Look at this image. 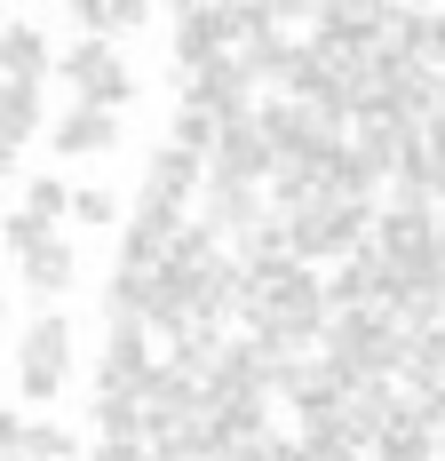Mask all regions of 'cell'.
<instances>
[{
    "label": "cell",
    "instance_id": "3",
    "mask_svg": "<svg viewBox=\"0 0 445 461\" xmlns=\"http://www.w3.org/2000/svg\"><path fill=\"white\" fill-rule=\"evenodd\" d=\"M95 382H104V398H143L159 382V350H151V326L143 319L104 326V366H95Z\"/></svg>",
    "mask_w": 445,
    "mask_h": 461
},
{
    "label": "cell",
    "instance_id": "18",
    "mask_svg": "<svg viewBox=\"0 0 445 461\" xmlns=\"http://www.w3.org/2000/svg\"><path fill=\"white\" fill-rule=\"evenodd\" d=\"M72 215H80V223H112V215H120V199H112V191H72Z\"/></svg>",
    "mask_w": 445,
    "mask_h": 461
},
{
    "label": "cell",
    "instance_id": "21",
    "mask_svg": "<svg viewBox=\"0 0 445 461\" xmlns=\"http://www.w3.org/2000/svg\"><path fill=\"white\" fill-rule=\"evenodd\" d=\"M8 176H16V143L0 136V184H8Z\"/></svg>",
    "mask_w": 445,
    "mask_h": 461
},
{
    "label": "cell",
    "instance_id": "12",
    "mask_svg": "<svg viewBox=\"0 0 445 461\" xmlns=\"http://www.w3.org/2000/svg\"><path fill=\"white\" fill-rule=\"evenodd\" d=\"M95 429H104V446L151 454V414H143V398H95Z\"/></svg>",
    "mask_w": 445,
    "mask_h": 461
},
{
    "label": "cell",
    "instance_id": "8",
    "mask_svg": "<svg viewBox=\"0 0 445 461\" xmlns=\"http://www.w3.org/2000/svg\"><path fill=\"white\" fill-rule=\"evenodd\" d=\"M48 72H56V48L41 41V24H8V32H0V80L41 88Z\"/></svg>",
    "mask_w": 445,
    "mask_h": 461
},
{
    "label": "cell",
    "instance_id": "4",
    "mask_svg": "<svg viewBox=\"0 0 445 461\" xmlns=\"http://www.w3.org/2000/svg\"><path fill=\"white\" fill-rule=\"evenodd\" d=\"M199 223L215 230V239H231V247H247V239L270 223V199L255 184H215V176H207V191H199Z\"/></svg>",
    "mask_w": 445,
    "mask_h": 461
},
{
    "label": "cell",
    "instance_id": "17",
    "mask_svg": "<svg viewBox=\"0 0 445 461\" xmlns=\"http://www.w3.org/2000/svg\"><path fill=\"white\" fill-rule=\"evenodd\" d=\"M0 239H8V255H32L41 239H56V223H41V215H24V207H16V215L0 223Z\"/></svg>",
    "mask_w": 445,
    "mask_h": 461
},
{
    "label": "cell",
    "instance_id": "23",
    "mask_svg": "<svg viewBox=\"0 0 445 461\" xmlns=\"http://www.w3.org/2000/svg\"><path fill=\"white\" fill-rule=\"evenodd\" d=\"M0 32H8V16H0Z\"/></svg>",
    "mask_w": 445,
    "mask_h": 461
},
{
    "label": "cell",
    "instance_id": "2",
    "mask_svg": "<svg viewBox=\"0 0 445 461\" xmlns=\"http://www.w3.org/2000/svg\"><path fill=\"white\" fill-rule=\"evenodd\" d=\"M56 80L80 95V104H95V112L135 104V72H128V56H120L112 41H72L64 56H56Z\"/></svg>",
    "mask_w": 445,
    "mask_h": 461
},
{
    "label": "cell",
    "instance_id": "13",
    "mask_svg": "<svg viewBox=\"0 0 445 461\" xmlns=\"http://www.w3.org/2000/svg\"><path fill=\"white\" fill-rule=\"evenodd\" d=\"M374 454H382V461H438V429L405 406V414L382 429V446H374Z\"/></svg>",
    "mask_w": 445,
    "mask_h": 461
},
{
    "label": "cell",
    "instance_id": "5",
    "mask_svg": "<svg viewBox=\"0 0 445 461\" xmlns=\"http://www.w3.org/2000/svg\"><path fill=\"white\" fill-rule=\"evenodd\" d=\"M207 176H215V184H270V176H278V151L263 143L255 120H231V128H222V151L207 159Z\"/></svg>",
    "mask_w": 445,
    "mask_h": 461
},
{
    "label": "cell",
    "instance_id": "19",
    "mask_svg": "<svg viewBox=\"0 0 445 461\" xmlns=\"http://www.w3.org/2000/svg\"><path fill=\"white\" fill-rule=\"evenodd\" d=\"M24 429H32V421L16 414V406H0V454L8 461H24Z\"/></svg>",
    "mask_w": 445,
    "mask_h": 461
},
{
    "label": "cell",
    "instance_id": "15",
    "mask_svg": "<svg viewBox=\"0 0 445 461\" xmlns=\"http://www.w3.org/2000/svg\"><path fill=\"white\" fill-rule=\"evenodd\" d=\"M24 215H41V223H64V215H72V191L56 184V176H32V184H24Z\"/></svg>",
    "mask_w": 445,
    "mask_h": 461
},
{
    "label": "cell",
    "instance_id": "16",
    "mask_svg": "<svg viewBox=\"0 0 445 461\" xmlns=\"http://www.w3.org/2000/svg\"><path fill=\"white\" fill-rule=\"evenodd\" d=\"M24 461H80V446L64 438V421H32L24 429Z\"/></svg>",
    "mask_w": 445,
    "mask_h": 461
},
{
    "label": "cell",
    "instance_id": "20",
    "mask_svg": "<svg viewBox=\"0 0 445 461\" xmlns=\"http://www.w3.org/2000/svg\"><path fill=\"white\" fill-rule=\"evenodd\" d=\"M303 454L311 461H358V446H342V438H303Z\"/></svg>",
    "mask_w": 445,
    "mask_h": 461
},
{
    "label": "cell",
    "instance_id": "6",
    "mask_svg": "<svg viewBox=\"0 0 445 461\" xmlns=\"http://www.w3.org/2000/svg\"><path fill=\"white\" fill-rule=\"evenodd\" d=\"M120 112H95V104H72L56 128H48V143H56V159H104V151H120Z\"/></svg>",
    "mask_w": 445,
    "mask_h": 461
},
{
    "label": "cell",
    "instance_id": "11",
    "mask_svg": "<svg viewBox=\"0 0 445 461\" xmlns=\"http://www.w3.org/2000/svg\"><path fill=\"white\" fill-rule=\"evenodd\" d=\"M41 128H56V120H48V104H41V88H16V80H0V136L24 151Z\"/></svg>",
    "mask_w": 445,
    "mask_h": 461
},
{
    "label": "cell",
    "instance_id": "22",
    "mask_svg": "<svg viewBox=\"0 0 445 461\" xmlns=\"http://www.w3.org/2000/svg\"><path fill=\"white\" fill-rule=\"evenodd\" d=\"M0 319H8V294H0Z\"/></svg>",
    "mask_w": 445,
    "mask_h": 461
},
{
    "label": "cell",
    "instance_id": "7",
    "mask_svg": "<svg viewBox=\"0 0 445 461\" xmlns=\"http://www.w3.org/2000/svg\"><path fill=\"white\" fill-rule=\"evenodd\" d=\"M199 191H207V159H191V151H176V143L143 167V199H151V207H168V215H191V199H199Z\"/></svg>",
    "mask_w": 445,
    "mask_h": 461
},
{
    "label": "cell",
    "instance_id": "10",
    "mask_svg": "<svg viewBox=\"0 0 445 461\" xmlns=\"http://www.w3.org/2000/svg\"><path fill=\"white\" fill-rule=\"evenodd\" d=\"M16 271H24V286H32L41 303H56V294L72 286V247H64V230H56V239H41L32 255H16Z\"/></svg>",
    "mask_w": 445,
    "mask_h": 461
},
{
    "label": "cell",
    "instance_id": "1",
    "mask_svg": "<svg viewBox=\"0 0 445 461\" xmlns=\"http://www.w3.org/2000/svg\"><path fill=\"white\" fill-rule=\"evenodd\" d=\"M64 382H72V319L64 311H41V319L16 334V390L48 406V398H64Z\"/></svg>",
    "mask_w": 445,
    "mask_h": 461
},
{
    "label": "cell",
    "instance_id": "9",
    "mask_svg": "<svg viewBox=\"0 0 445 461\" xmlns=\"http://www.w3.org/2000/svg\"><path fill=\"white\" fill-rule=\"evenodd\" d=\"M222 128H231V120H222L215 104L183 95V104H176V136H168V143H176V151H191V159H215V151H222Z\"/></svg>",
    "mask_w": 445,
    "mask_h": 461
},
{
    "label": "cell",
    "instance_id": "24",
    "mask_svg": "<svg viewBox=\"0 0 445 461\" xmlns=\"http://www.w3.org/2000/svg\"><path fill=\"white\" fill-rule=\"evenodd\" d=\"M0 461H8V454H0Z\"/></svg>",
    "mask_w": 445,
    "mask_h": 461
},
{
    "label": "cell",
    "instance_id": "14",
    "mask_svg": "<svg viewBox=\"0 0 445 461\" xmlns=\"http://www.w3.org/2000/svg\"><path fill=\"white\" fill-rule=\"evenodd\" d=\"M72 16L88 24V41H112V32H135V24H151V8H143V0H80Z\"/></svg>",
    "mask_w": 445,
    "mask_h": 461
}]
</instances>
